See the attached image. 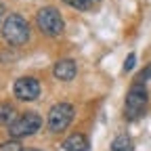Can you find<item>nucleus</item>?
Here are the masks:
<instances>
[{
	"mask_svg": "<svg viewBox=\"0 0 151 151\" xmlns=\"http://www.w3.org/2000/svg\"><path fill=\"white\" fill-rule=\"evenodd\" d=\"M0 151H23V149H21V145H19L17 141H9V143L0 145Z\"/></svg>",
	"mask_w": 151,
	"mask_h": 151,
	"instance_id": "obj_12",
	"label": "nucleus"
},
{
	"mask_svg": "<svg viewBox=\"0 0 151 151\" xmlns=\"http://www.w3.org/2000/svg\"><path fill=\"white\" fill-rule=\"evenodd\" d=\"M73 120V107L69 103H57L48 111V128L52 132H63Z\"/></svg>",
	"mask_w": 151,
	"mask_h": 151,
	"instance_id": "obj_5",
	"label": "nucleus"
},
{
	"mask_svg": "<svg viewBox=\"0 0 151 151\" xmlns=\"http://www.w3.org/2000/svg\"><path fill=\"white\" fill-rule=\"evenodd\" d=\"M63 149L65 151H88V141L84 134H80V132H73V134H69L63 143Z\"/></svg>",
	"mask_w": 151,
	"mask_h": 151,
	"instance_id": "obj_8",
	"label": "nucleus"
},
{
	"mask_svg": "<svg viewBox=\"0 0 151 151\" xmlns=\"http://www.w3.org/2000/svg\"><path fill=\"white\" fill-rule=\"evenodd\" d=\"M130 149H132V139L128 134H120L111 143V151H130Z\"/></svg>",
	"mask_w": 151,
	"mask_h": 151,
	"instance_id": "obj_10",
	"label": "nucleus"
},
{
	"mask_svg": "<svg viewBox=\"0 0 151 151\" xmlns=\"http://www.w3.org/2000/svg\"><path fill=\"white\" fill-rule=\"evenodd\" d=\"M42 126V118L34 111H27L23 116H19L11 126H9V134L13 139H23V137H32L36 134Z\"/></svg>",
	"mask_w": 151,
	"mask_h": 151,
	"instance_id": "obj_2",
	"label": "nucleus"
},
{
	"mask_svg": "<svg viewBox=\"0 0 151 151\" xmlns=\"http://www.w3.org/2000/svg\"><path fill=\"white\" fill-rule=\"evenodd\" d=\"M2 36L4 40L11 44V46H21L27 42L29 38V27H27V21L21 17V15H9L2 23Z\"/></svg>",
	"mask_w": 151,
	"mask_h": 151,
	"instance_id": "obj_1",
	"label": "nucleus"
},
{
	"mask_svg": "<svg viewBox=\"0 0 151 151\" xmlns=\"http://www.w3.org/2000/svg\"><path fill=\"white\" fill-rule=\"evenodd\" d=\"M15 107L9 105V103H2L0 105V126H11L15 122Z\"/></svg>",
	"mask_w": 151,
	"mask_h": 151,
	"instance_id": "obj_9",
	"label": "nucleus"
},
{
	"mask_svg": "<svg viewBox=\"0 0 151 151\" xmlns=\"http://www.w3.org/2000/svg\"><path fill=\"white\" fill-rule=\"evenodd\" d=\"M65 4H69L71 9H78V11H88L90 9V0H63Z\"/></svg>",
	"mask_w": 151,
	"mask_h": 151,
	"instance_id": "obj_11",
	"label": "nucleus"
},
{
	"mask_svg": "<svg viewBox=\"0 0 151 151\" xmlns=\"http://www.w3.org/2000/svg\"><path fill=\"white\" fill-rule=\"evenodd\" d=\"M23 151H40V149H23Z\"/></svg>",
	"mask_w": 151,
	"mask_h": 151,
	"instance_id": "obj_15",
	"label": "nucleus"
},
{
	"mask_svg": "<svg viewBox=\"0 0 151 151\" xmlns=\"http://www.w3.org/2000/svg\"><path fill=\"white\" fill-rule=\"evenodd\" d=\"M134 61H137V57H134V52H130V55H128V59L124 61V71H130L132 67H134Z\"/></svg>",
	"mask_w": 151,
	"mask_h": 151,
	"instance_id": "obj_13",
	"label": "nucleus"
},
{
	"mask_svg": "<svg viewBox=\"0 0 151 151\" xmlns=\"http://www.w3.org/2000/svg\"><path fill=\"white\" fill-rule=\"evenodd\" d=\"M90 2H99V0H90Z\"/></svg>",
	"mask_w": 151,
	"mask_h": 151,
	"instance_id": "obj_16",
	"label": "nucleus"
},
{
	"mask_svg": "<svg viewBox=\"0 0 151 151\" xmlns=\"http://www.w3.org/2000/svg\"><path fill=\"white\" fill-rule=\"evenodd\" d=\"M36 23L40 27V32L46 36H59L63 32V17L55 6H44L38 11Z\"/></svg>",
	"mask_w": 151,
	"mask_h": 151,
	"instance_id": "obj_3",
	"label": "nucleus"
},
{
	"mask_svg": "<svg viewBox=\"0 0 151 151\" xmlns=\"http://www.w3.org/2000/svg\"><path fill=\"white\" fill-rule=\"evenodd\" d=\"M13 92L19 101H34L38 99V94H40V84H38L36 78H19L13 86Z\"/></svg>",
	"mask_w": 151,
	"mask_h": 151,
	"instance_id": "obj_6",
	"label": "nucleus"
},
{
	"mask_svg": "<svg viewBox=\"0 0 151 151\" xmlns=\"http://www.w3.org/2000/svg\"><path fill=\"white\" fill-rule=\"evenodd\" d=\"M147 109V88L143 84H134L126 97V118L128 120H139Z\"/></svg>",
	"mask_w": 151,
	"mask_h": 151,
	"instance_id": "obj_4",
	"label": "nucleus"
},
{
	"mask_svg": "<svg viewBox=\"0 0 151 151\" xmlns=\"http://www.w3.org/2000/svg\"><path fill=\"white\" fill-rule=\"evenodd\" d=\"M52 73H55V78H57V80L69 82V80H73V76H76V63H73L71 59H61V61H57V63H55Z\"/></svg>",
	"mask_w": 151,
	"mask_h": 151,
	"instance_id": "obj_7",
	"label": "nucleus"
},
{
	"mask_svg": "<svg viewBox=\"0 0 151 151\" xmlns=\"http://www.w3.org/2000/svg\"><path fill=\"white\" fill-rule=\"evenodd\" d=\"M151 78V65H147L143 71H141V78H139V84H143V82H147Z\"/></svg>",
	"mask_w": 151,
	"mask_h": 151,
	"instance_id": "obj_14",
	"label": "nucleus"
}]
</instances>
